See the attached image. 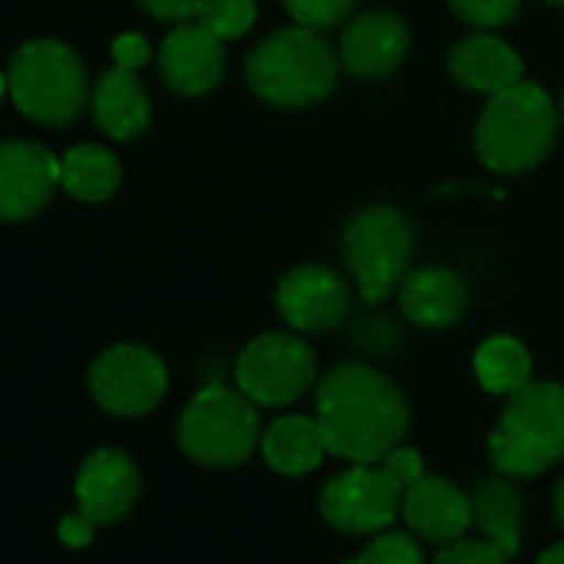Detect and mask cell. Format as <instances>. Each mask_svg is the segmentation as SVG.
Wrapping results in <instances>:
<instances>
[{
    "label": "cell",
    "instance_id": "15",
    "mask_svg": "<svg viewBox=\"0 0 564 564\" xmlns=\"http://www.w3.org/2000/svg\"><path fill=\"white\" fill-rule=\"evenodd\" d=\"M139 469L119 449H96L76 476V502L79 512L96 525H112L126 519L139 499Z\"/></svg>",
    "mask_w": 564,
    "mask_h": 564
},
{
    "label": "cell",
    "instance_id": "6",
    "mask_svg": "<svg viewBox=\"0 0 564 564\" xmlns=\"http://www.w3.org/2000/svg\"><path fill=\"white\" fill-rule=\"evenodd\" d=\"M261 440L258 403L238 387L212 383L192 397L178 420V446L208 469L241 466Z\"/></svg>",
    "mask_w": 564,
    "mask_h": 564
},
{
    "label": "cell",
    "instance_id": "25",
    "mask_svg": "<svg viewBox=\"0 0 564 564\" xmlns=\"http://www.w3.org/2000/svg\"><path fill=\"white\" fill-rule=\"evenodd\" d=\"M360 564H416L423 562V549L416 545L413 535L406 532H383L377 535L360 555H357Z\"/></svg>",
    "mask_w": 564,
    "mask_h": 564
},
{
    "label": "cell",
    "instance_id": "12",
    "mask_svg": "<svg viewBox=\"0 0 564 564\" xmlns=\"http://www.w3.org/2000/svg\"><path fill=\"white\" fill-rule=\"evenodd\" d=\"M59 185V159L36 142L10 139L0 149V215L7 221H26L46 208Z\"/></svg>",
    "mask_w": 564,
    "mask_h": 564
},
{
    "label": "cell",
    "instance_id": "8",
    "mask_svg": "<svg viewBox=\"0 0 564 564\" xmlns=\"http://www.w3.org/2000/svg\"><path fill=\"white\" fill-rule=\"evenodd\" d=\"M406 482L387 463H354L321 496L324 522L344 535H377L403 512Z\"/></svg>",
    "mask_w": 564,
    "mask_h": 564
},
{
    "label": "cell",
    "instance_id": "26",
    "mask_svg": "<svg viewBox=\"0 0 564 564\" xmlns=\"http://www.w3.org/2000/svg\"><path fill=\"white\" fill-rule=\"evenodd\" d=\"M284 7L304 26L330 30V26H340L354 13L357 0H284Z\"/></svg>",
    "mask_w": 564,
    "mask_h": 564
},
{
    "label": "cell",
    "instance_id": "28",
    "mask_svg": "<svg viewBox=\"0 0 564 564\" xmlns=\"http://www.w3.org/2000/svg\"><path fill=\"white\" fill-rule=\"evenodd\" d=\"M436 562L440 564H502V562H509V555H506L496 542H489V539L482 535V539H456V542L443 545V549H440V555H436Z\"/></svg>",
    "mask_w": 564,
    "mask_h": 564
},
{
    "label": "cell",
    "instance_id": "24",
    "mask_svg": "<svg viewBox=\"0 0 564 564\" xmlns=\"http://www.w3.org/2000/svg\"><path fill=\"white\" fill-rule=\"evenodd\" d=\"M195 23L212 30L221 40H235L254 23V0H202Z\"/></svg>",
    "mask_w": 564,
    "mask_h": 564
},
{
    "label": "cell",
    "instance_id": "19",
    "mask_svg": "<svg viewBox=\"0 0 564 564\" xmlns=\"http://www.w3.org/2000/svg\"><path fill=\"white\" fill-rule=\"evenodd\" d=\"M449 76L456 83H463L466 89L496 96V93L522 83V59L499 36L476 33V36L459 40L449 50Z\"/></svg>",
    "mask_w": 564,
    "mask_h": 564
},
{
    "label": "cell",
    "instance_id": "3",
    "mask_svg": "<svg viewBox=\"0 0 564 564\" xmlns=\"http://www.w3.org/2000/svg\"><path fill=\"white\" fill-rule=\"evenodd\" d=\"M555 102L535 83H516L496 93L476 122V152L486 169L516 175L549 159L558 132Z\"/></svg>",
    "mask_w": 564,
    "mask_h": 564
},
{
    "label": "cell",
    "instance_id": "32",
    "mask_svg": "<svg viewBox=\"0 0 564 564\" xmlns=\"http://www.w3.org/2000/svg\"><path fill=\"white\" fill-rule=\"evenodd\" d=\"M383 463L406 482V486H413L420 476H423V459H420V453L416 449H406V446H397V449H390L387 456H383Z\"/></svg>",
    "mask_w": 564,
    "mask_h": 564
},
{
    "label": "cell",
    "instance_id": "9",
    "mask_svg": "<svg viewBox=\"0 0 564 564\" xmlns=\"http://www.w3.org/2000/svg\"><path fill=\"white\" fill-rule=\"evenodd\" d=\"M235 377L258 406H284L314 383L317 360L301 337L264 334L241 350Z\"/></svg>",
    "mask_w": 564,
    "mask_h": 564
},
{
    "label": "cell",
    "instance_id": "36",
    "mask_svg": "<svg viewBox=\"0 0 564 564\" xmlns=\"http://www.w3.org/2000/svg\"><path fill=\"white\" fill-rule=\"evenodd\" d=\"M562 119H564V96H562Z\"/></svg>",
    "mask_w": 564,
    "mask_h": 564
},
{
    "label": "cell",
    "instance_id": "13",
    "mask_svg": "<svg viewBox=\"0 0 564 564\" xmlns=\"http://www.w3.org/2000/svg\"><path fill=\"white\" fill-rule=\"evenodd\" d=\"M159 73L175 96L212 93L225 76L221 36L202 23H178L159 50Z\"/></svg>",
    "mask_w": 564,
    "mask_h": 564
},
{
    "label": "cell",
    "instance_id": "16",
    "mask_svg": "<svg viewBox=\"0 0 564 564\" xmlns=\"http://www.w3.org/2000/svg\"><path fill=\"white\" fill-rule=\"evenodd\" d=\"M403 519L430 545H449L463 539L473 525V496L440 476H420L406 486Z\"/></svg>",
    "mask_w": 564,
    "mask_h": 564
},
{
    "label": "cell",
    "instance_id": "7",
    "mask_svg": "<svg viewBox=\"0 0 564 564\" xmlns=\"http://www.w3.org/2000/svg\"><path fill=\"white\" fill-rule=\"evenodd\" d=\"M413 241L410 218L393 205H370L350 218L344 231V261L364 301H383L397 281L406 278Z\"/></svg>",
    "mask_w": 564,
    "mask_h": 564
},
{
    "label": "cell",
    "instance_id": "11",
    "mask_svg": "<svg viewBox=\"0 0 564 564\" xmlns=\"http://www.w3.org/2000/svg\"><path fill=\"white\" fill-rule=\"evenodd\" d=\"M274 301L284 324L301 334H327L350 311V291L344 278L324 264H301L288 271Z\"/></svg>",
    "mask_w": 564,
    "mask_h": 564
},
{
    "label": "cell",
    "instance_id": "14",
    "mask_svg": "<svg viewBox=\"0 0 564 564\" xmlns=\"http://www.w3.org/2000/svg\"><path fill=\"white\" fill-rule=\"evenodd\" d=\"M410 50L406 23L390 10H364L344 26L340 36V63L347 73L360 79L390 76Z\"/></svg>",
    "mask_w": 564,
    "mask_h": 564
},
{
    "label": "cell",
    "instance_id": "17",
    "mask_svg": "<svg viewBox=\"0 0 564 564\" xmlns=\"http://www.w3.org/2000/svg\"><path fill=\"white\" fill-rule=\"evenodd\" d=\"M400 307L420 327H453L469 311V288L449 268H416L400 284Z\"/></svg>",
    "mask_w": 564,
    "mask_h": 564
},
{
    "label": "cell",
    "instance_id": "31",
    "mask_svg": "<svg viewBox=\"0 0 564 564\" xmlns=\"http://www.w3.org/2000/svg\"><path fill=\"white\" fill-rule=\"evenodd\" d=\"M93 529H96V522H93L89 516L69 512V516L59 522V542H63L66 549H86V545L93 542Z\"/></svg>",
    "mask_w": 564,
    "mask_h": 564
},
{
    "label": "cell",
    "instance_id": "5",
    "mask_svg": "<svg viewBox=\"0 0 564 564\" xmlns=\"http://www.w3.org/2000/svg\"><path fill=\"white\" fill-rule=\"evenodd\" d=\"M7 93L26 119L40 126H69L89 99L86 66L66 43L33 40L10 56Z\"/></svg>",
    "mask_w": 564,
    "mask_h": 564
},
{
    "label": "cell",
    "instance_id": "33",
    "mask_svg": "<svg viewBox=\"0 0 564 564\" xmlns=\"http://www.w3.org/2000/svg\"><path fill=\"white\" fill-rule=\"evenodd\" d=\"M542 564H564V542L562 545H555V549H549V552H542Z\"/></svg>",
    "mask_w": 564,
    "mask_h": 564
},
{
    "label": "cell",
    "instance_id": "10",
    "mask_svg": "<svg viewBox=\"0 0 564 564\" xmlns=\"http://www.w3.org/2000/svg\"><path fill=\"white\" fill-rule=\"evenodd\" d=\"M165 364L139 344L109 347L89 370V393L96 406L112 416H142L155 410L165 397Z\"/></svg>",
    "mask_w": 564,
    "mask_h": 564
},
{
    "label": "cell",
    "instance_id": "20",
    "mask_svg": "<svg viewBox=\"0 0 564 564\" xmlns=\"http://www.w3.org/2000/svg\"><path fill=\"white\" fill-rule=\"evenodd\" d=\"M264 459L281 476H304L321 466V459L330 453L324 430L311 416H284L268 426L261 440Z\"/></svg>",
    "mask_w": 564,
    "mask_h": 564
},
{
    "label": "cell",
    "instance_id": "22",
    "mask_svg": "<svg viewBox=\"0 0 564 564\" xmlns=\"http://www.w3.org/2000/svg\"><path fill=\"white\" fill-rule=\"evenodd\" d=\"M122 178L119 159L102 145H76L59 159V185L79 202H106Z\"/></svg>",
    "mask_w": 564,
    "mask_h": 564
},
{
    "label": "cell",
    "instance_id": "4",
    "mask_svg": "<svg viewBox=\"0 0 564 564\" xmlns=\"http://www.w3.org/2000/svg\"><path fill=\"white\" fill-rule=\"evenodd\" d=\"M489 459L509 479H535L564 459V387L525 383L489 436Z\"/></svg>",
    "mask_w": 564,
    "mask_h": 564
},
{
    "label": "cell",
    "instance_id": "27",
    "mask_svg": "<svg viewBox=\"0 0 564 564\" xmlns=\"http://www.w3.org/2000/svg\"><path fill=\"white\" fill-rule=\"evenodd\" d=\"M449 7L473 26H502L516 20L522 0H449Z\"/></svg>",
    "mask_w": 564,
    "mask_h": 564
},
{
    "label": "cell",
    "instance_id": "34",
    "mask_svg": "<svg viewBox=\"0 0 564 564\" xmlns=\"http://www.w3.org/2000/svg\"><path fill=\"white\" fill-rule=\"evenodd\" d=\"M555 519H558V525L564 529V479L558 482V489H555Z\"/></svg>",
    "mask_w": 564,
    "mask_h": 564
},
{
    "label": "cell",
    "instance_id": "2",
    "mask_svg": "<svg viewBox=\"0 0 564 564\" xmlns=\"http://www.w3.org/2000/svg\"><path fill=\"white\" fill-rule=\"evenodd\" d=\"M340 56L314 26H288L258 43L245 63L248 86L258 99L281 109H304L330 96Z\"/></svg>",
    "mask_w": 564,
    "mask_h": 564
},
{
    "label": "cell",
    "instance_id": "18",
    "mask_svg": "<svg viewBox=\"0 0 564 564\" xmlns=\"http://www.w3.org/2000/svg\"><path fill=\"white\" fill-rule=\"evenodd\" d=\"M93 116H96V126L109 139H119V142L139 139L149 129L152 102L135 69L116 63L112 69L99 76L93 89Z\"/></svg>",
    "mask_w": 564,
    "mask_h": 564
},
{
    "label": "cell",
    "instance_id": "29",
    "mask_svg": "<svg viewBox=\"0 0 564 564\" xmlns=\"http://www.w3.org/2000/svg\"><path fill=\"white\" fill-rule=\"evenodd\" d=\"M149 56H152V50H149L145 36H139V33H119V36L112 40V59H116L119 66L142 69V66L149 63Z\"/></svg>",
    "mask_w": 564,
    "mask_h": 564
},
{
    "label": "cell",
    "instance_id": "1",
    "mask_svg": "<svg viewBox=\"0 0 564 564\" xmlns=\"http://www.w3.org/2000/svg\"><path fill=\"white\" fill-rule=\"evenodd\" d=\"M317 423L327 449L350 463H383L410 426L393 380L367 364H340L317 383Z\"/></svg>",
    "mask_w": 564,
    "mask_h": 564
},
{
    "label": "cell",
    "instance_id": "23",
    "mask_svg": "<svg viewBox=\"0 0 564 564\" xmlns=\"http://www.w3.org/2000/svg\"><path fill=\"white\" fill-rule=\"evenodd\" d=\"M476 380L496 397H512L532 383V357L516 337H489L476 354Z\"/></svg>",
    "mask_w": 564,
    "mask_h": 564
},
{
    "label": "cell",
    "instance_id": "35",
    "mask_svg": "<svg viewBox=\"0 0 564 564\" xmlns=\"http://www.w3.org/2000/svg\"><path fill=\"white\" fill-rule=\"evenodd\" d=\"M549 3H564V0H549Z\"/></svg>",
    "mask_w": 564,
    "mask_h": 564
},
{
    "label": "cell",
    "instance_id": "21",
    "mask_svg": "<svg viewBox=\"0 0 564 564\" xmlns=\"http://www.w3.org/2000/svg\"><path fill=\"white\" fill-rule=\"evenodd\" d=\"M473 525L509 558L522 549V496L506 479H486L473 492Z\"/></svg>",
    "mask_w": 564,
    "mask_h": 564
},
{
    "label": "cell",
    "instance_id": "30",
    "mask_svg": "<svg viewBox=\"0 0 564 564\" xmlns=\"http://www.w3.org/2000/svg\"><path fill=\"white\" fill-rule=\"evenodd\" d=\"M139 3L162 23H188L195 20L202 0H139Z\"/></svg>",
    "mask_w": 564,
    "mask_h": 564
}]
</instances>
